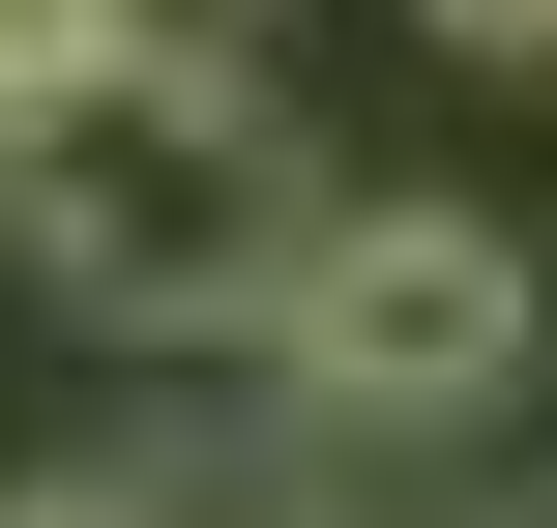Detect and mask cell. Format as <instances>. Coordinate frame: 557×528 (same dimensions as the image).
Segmentation results:
<instances>
[{
    "label": "cell",
    "instance_id": "2",
    "mask_svg": "<svg viewBox=\"0 0 557 528\" xmlns=\"http://www.w3.org/2000/svg\"><path fill=\"white\" fill-rule=\"evenodd\" d=\"M264 382H294V441H499L529 265H499L470 206H323L294 294H264Z\"/></svg>",
    "mask_w": 557,
    "mask_h": 528
},
{
    "label": "cell",
    "instance_id": "4",
    "mask_svg": "<svg viewBox=\"0 0 557 528\" xmlns=\"http://www.w3.org/2000/svg\"><path fill=\"white\" fill-rule=\"evenodd\" d=\"M0 528H176V500H117V470H59V500H0Z\"/></svg>",
    "mask_w": 557,
    "mask_h": 528
},
{
    "label": "cell",
    "instance_id": "5",
    "mask_svg": "<svg viewBox=\"0 0 557 528\" xmlns=\"http://www.w3.org/2000/svg\"><path fill=\"white\" fill-rule=\"evenodd\" d=\"M441 29H470V59H557V0H441Z\"/></svg>",
    "mask_w": 557,
    "mask_h": 528
},
{
    "label": "cell",
    "instance_id": "1",
    "mask_svg": "<svg viewBox=\"0 0 557 528\" xmlns=\"http://www.w3.org/2000/svg\"><path fill=\"white\" fill-rule=\"evenodd\" d=\"M0 235H29L88 323H264L323 206H294V147H264V88H235L206 29H117L88 88L0 118Z\"/></svg>",
    "mask_w": 557,
    "mask_h": 528
},
{
    "label": "cell",
    "instance_id": "3",
    "mask_svg": "<svg viewBox=\"0 0 557 528\" xmlns=\"http://www.w3.org/2000/svg\"><path fill=\"white\" fill-rule=\"evenodd\" d=\"M117 29H147V0H0V118H29V88H88Z\"/></svg>",
    "mask_w": 557,
    "mask_h": 528
},
{
    "label": "cell",
    "instance_id": "6",
    "mask_svg": "<svg viewBox=\"0 0 557 528\" xmlns=\"http://www.w3.org/2000/svg\"><path fill=\"white\" fill-rule=\"evenodd\" d=\"M147 29H235V0H147Z\"/></svg>",
    "mask_w": 557,
    "mask_h": 528
}]
</instances>
